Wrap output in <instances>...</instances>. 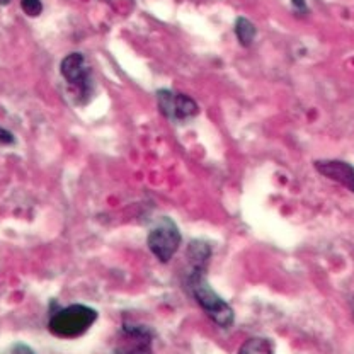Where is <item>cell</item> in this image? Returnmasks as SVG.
I'll return each mask as SVG.
<instances>
[{
    "instance_id": "obj_1",
    "label": "cell",
    "mask_w": 354,
    "mask_h": 354,
    "mask_svg": "<svg viewBox=\"0 0 354 354\" xmlns=\"http://www.w3.org/2000/svg\"><path fill=\"white\" fill-rule=\"evenodd\" d=\"M186 281L191 295L198 301L199 307L205 310L206 315L221 329L232 327L235 320L234 310L209 286L208 279H206V268H189Z\"/></svg>"
},
{
    "instance_id": "obj_2",
    "label": "cell",
    "mask_w": 354,
    "mask_h": 354,
    "mask_svg": "<svg viewBox=\"0 0 354 354\" xmlns=\"http://www.w3.org/2000/svg\"><path fill=\"white\" fill-rule=\"evenodd\" d=\"M97 320V312L86 305H70L58 310L48 322V330L60 339H75L84 335Z\"/></svg>"
},
{
    "instance_id": "obj_3",
    "label": "cell",
    "mask_w": 354,
    "mask_h": 354,
    "mask_svg": "<svg viewBox=\"0 0 354 354\" xmlns=\"http://www.w3.org/2000/svg\"><path fill=\"white\" fill-rule=\"evenodd\" d=\"M62 75L65 77L70 91L75 95L79 104H86L92 97V79L91 68L86 65V58L82 53H70L62 60Z\"/></svg>"
},
{
    "instance_id": "obj_4",
    "label": "cell",
    "mask_w": 354,
    "mask_h": 354,
    "mask_svg": "<svg viewBox=\"0 0 354 354\" xmlns=\"http://www.w3.org/2000/svg\"><path fill=\"white\" fill-rule=\"evenodd\" d=\"M180 241H183V237H180L177 225L167 216H162L150 230L147 243H149V249L152 250L153 256L165 264L176 256Z\"/></svg>"
},
{
    "instance_id": "obj_5",
    "label": "cell",
    "mask_w": 354,
    "mask_h": 354,
    "mask_svg": "<svg viewBox=\"0 0 354 354\" xmlns=\"http://www.w3.org/2000/svg\"><path fill=\"white\" fill-rule=\"evenodd\" d=\"M157 102L162 114L171 121H187L198 116L199 113L198 104L189 95L169 91V88H162L157 92Z\"/></svg>"
},
{
    "instance_id": "obj_6",
    "label": "cell",
    "mask_w": 354,
    "mask_h": 354,
    "mask_svg": "<svg viewBox=\"0 0 354 354\" xmlns=\"http://www.w3.org/2000/svg\"><path fill=\"white\" fill-rule=\"evenodd\" d=\"M114 354H152V332L143 326L124 322Z\"/></svg>"
},
{
    "instance_id": "obj_7",
    "label": "cell",
    "mask_w": 354,
    "mask_h": 354,
    "mask_svg": "<svg viewBox=\"0 0 354 354\" xmlns=\"http://www.w3.org/2000/svg\"><path fill=\"white\" fill-rule=\"evenodd\" d=\"M315 169L322 176L337 180L354 193V167L351 164L341 160H317Z\"/></svg>"
},
{
    "instance_id": "obj_8",
    "label": "cell",
    "mask_w": 354,
    "mask_h": 354,
    "mask_svg": "<svg viewBox=\"0 0 354 354\" xmlns=\"http://www.w3.org/2000/svg\"><path fill=\"white\" fill-rule=\"evenodd\" d=\"M239 354H274V344L271 339L252 337L247 339L239 349Z\"/></svg>"
},
{
    "instance_id": "obj_9",
    "label": "cell",
    "mask_w": 354,
    "mask_h": 354,
    "mask_svg": "<svg viewBox=\"0 0 354 354\" xmlns=\"http://www.w3.org/2000/svg\"><path fill=\"white\" fill-rule=\"evenodd\" d=\"M256 26H254L249 19H245V17H239V19L235 21V35H237L239 43H241L242 46H250L254 38H256Z\"/></svg>"
},
{
    "instance_id": "obj_10",
    "label": "cell",
    "mask_w": 354,
    "mask_h": 354,
    "mask_svg": "<svg viewBox=\"0 0 354 354\" xmlns=\"http://www.w3.org/2000/svg\"><path fill=\"white\" fill-rule=\"evenodd\" d=\"M21 7L29 17H38L43 10L41 0H21Z\"/></svg>"
},
{
    "instance_id": "obj_11",
    "label": "cell",
    "mask_w": 354,
    "mask_h": 354,
    "mask_svg": "<svg viewBox=\"0 0 354 354\" xmlns=\"http://www.w3.org/2000/svg\"><path fill=\"white\" fill-rule=\"evenodd\" d=\"M2 354H35L28 344H22V342H16V344L10 346L9 349H6Z\"/></svg>"
},
{
    "instance_id": "obj_12",
    "label": "cell",
    "mask_w": 354,
    "mask_h": 354,
    "mask_svg": "<svg viewBox=\"0 0 354 354\" xmlns=\"http://www.w3.org/2000/svg\"><path fill=\"white\" fill-rule=\"evenodd\" d=\"M0 143H2V145H10V143H14L12 133L3 130V128H0Z\"/></svg>"
},
{
    "instance_id": "obj_13",
    "label": "cell",
    "mask_w": 354,
    "mask_h": 354,
    "mask_svg": "<svg viewBox=\"0 0 354 354\" xmlns=\"http://www.w3.org/2000/svg\"><path fill=\"white\" fill-rule=\"evenodd\" d=\"M291 3H293L295 9L300 10V12H305V10H307V3H305V0H291Z\"/></svg>"
},
{
    "instance_id": "obj_14",
    "label": "cell",
    "mask_w": 354,
    "mask_h": 354,
    "mask_svg": "<svg viewBox=\"0 0 354 354\" xmlns=\"http://www.w3.org/2000/svg\"><path fill=\"white\" fill-rule=\"evenodd\" d=\"M9 2H10V0H0V6H7Z\"/></svg>"
}]
</instances>
